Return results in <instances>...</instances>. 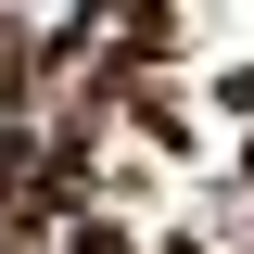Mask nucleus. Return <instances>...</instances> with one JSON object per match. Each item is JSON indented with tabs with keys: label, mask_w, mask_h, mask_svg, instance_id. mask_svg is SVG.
<instances>
[{
	"label": "nucleus",
	"mask_w": 254,
	"mask_h": 254,
	"mask_svg": "<svg viewBox=\"0 0 254 254\" xmlns=\"http://www.w3.org/2000/svg\"><path fill=\"white\" fill-rule=\"evenodd\" d=\"M76 254H127V229L115 216H76Z\"/></svg>",
	"instance_id": "obj_1"
}]
</instances>
